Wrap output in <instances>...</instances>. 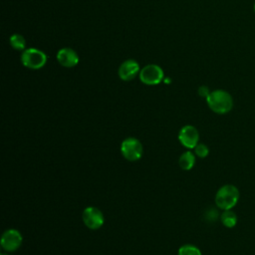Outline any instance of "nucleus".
<instances>
[{
	"label": "nucleus",
	"mask_w": 255,
	"mask_h": 255,
	"mask_svg": "<svg viewBox=\"0 0 255 255\" xmlns=\"http://www.w3.org/2000/svg\"><path fill=\"white\" fill-rule=\"evenodd\" d=\"M10 45L13 49L18 50V51H24L25 50V46H26V42L25 39L22 35L20 34H13L10 37Z\"/></svg>",
	"instance_id": "13"
},
{
	"label": "nucleus",
	"mask_w": 255,
	"mask_h": 255,
	"mask_svg": "<svg viewBox=\"0 0 255 255\" xmlns=\"http://www.w3.org/2000/svg\"><path fill=\"white\" fill-rule=\"evenodd\" d=\"M57 60L59 64L66 68H72L79 63L78 54L71 48H62L57 53Z\"/></svg>",
	"instance_id": "10"
},
{
	"label": "nucleus",
	"mask_w": 255,
	"mask_h": 255,
	"mask_svg": "<svg viewBox=\"0 0 255 255\" xmlns=\"http://www.w3.org/2000/svg\"><path fill=\"white\" fill-rule=\"evenodd\" d=\"M239 195V190L235 185H222L215 194V204L221 210L232 209L237 204Z\"/></svg>",
	"instance_id": "2"
},
{
	"label": "nucleus",
	"mask_w": 255,
	"mask_h": 255,
	"mask_svg": "<svg viewBox=\"0 0 255 255\" xmlns=\"http://www.w3.org/2000/svg\"><path fill=\"white\" fill-rule=\"evenodd\" d=\"M221 223L227 228H233L237 223V215L231 209L223 210L220 214Z\"/></svg>",
	"instance_id": "12"
},
{
	"label": "nucleus",
	"mask_w": 255,
	"mask_h": 255,
	"mask_svg": "<svg viewBox=\"0 0 255 255\" xmlns=\"http://www.w3.org/2000/svg\"><path fill=\"white\" fill-rule=\"evenodd\" d=\"M193 149H194L195 155H197L199 158H204V157H206V156L208 155V153H209V148H208V146H207L206 144H204V143L198 142V143L196 144V146H195Z\"/></svg>",
	"instance_id": "15"
},
{
	"label": "nucleus",
	"mask_w": 255,
	"mask_h": 255,
	"mask_svg": "<svg viewBox=\"0 0 255 255\" xmlns=\"http://www.w3.org/2000/svg\"><path fill=\"white\" fill-rule=\"evenodd\" d=\"M178 139L184 147L192 149L199 142V132L195 127L187 125L180 128L178 132Z\"/></svg>",
	"instance_id": "7"
},
{
	"label": "nucleus",
	"mask_w": 255,
	"mask_h": 255,
	"mask_svg": "<svg viewBox=\"0 0 255 255\" xmlns=\"http://www.w3.org/2000/svg\"><path fill=\"white\" fill-rule=\"evenodd\" d=\"M21 233L16 229H8L1 236V247L6 252L16 251L22 244Z\"/></svg>",
	"instance_id": "8"
},
{
	"label": "nucleus",
	"mask_w": 255,
	"mask_h": 255,
	"mask_svg": "<svg viewBox=\"0 0 255 255\" xmlns=\"http://www.w3.org/2000/svg\"><path fill=\"white\" fill-rule=\"evenodd\" d=\"M178 255H202L199 248L191 244L182 245L178 249Z\"/></svg>",
	"instance_id": "14"
},
{
	"label": "nucleus",
	"mask_w": 255,
	"mask_h": 255,
	"mask_svg": "<svg viewBox=\"0 0 255 255\" xmlns=\"http://www.w3.org/2000/svg\"><path fill=\"white\" fill-rule=\"evenodd\" d=\"M121 152L128 161L138 160L143 153L141 142L135 137H127L121 144Z\"/></svg>",
	"instance_id": "4"
},
{
	"label": "nucleus",
	"mask_w": 255,
	"mask_h": 255,
	"mask_svg": "<svg viewBox=\"0 0 255 255\" xmlns=\"http://www.w3.org/2000/svg\"><path fill=\"white\" fill-rule=\"evenodd\" d=\"M82 218H83L84 224L89 229H92V230L101 228L105 222V217L103 212L95 206H89L85 208L83 211Z\"/></svg>",
	"instance_id": "6"
},
{
	"label": "nucleus",
	"mask_w": 255,
	"mask_h": 255,
	"mask_svg": "<svg viewBox=\"0 0 255 255\" xmlns=\"http://www.w3.org/2000/svg\"><path fill=\"white\" fill-rule=\"evenodd\" d=\"M254 13H255V3H254Z\"/></svg>",
	"instance_id": "18"
},
{
	"label": "nucleus",
	"mask_w": 255,
	"mask_h": 255,
	"mask_svg": "<svg viewBox=\"0 0 255 255\" xmlns=\"http://www.w3.org/2000/svg\"><path fill=\"white\" fill-rule=\"evenodd\" d=\"M197 92H198V95H199L200 97L205 98V99H206V98L209 96V94L211 93V92L209 91L208 87H206V86H201V87H199L198 90H197Z\"/></svg>",
	"instance_id": "16"
},
{
	"label": "nucleus",
	"mask_w": 255,
	"mask_h": 255,
	"mask_svg": "<svg viewBox=\"0 0 255 255\" xmlns=\"http://www.w3.org/2000/svg\"><path fill=\"white\" fill-rule=\"evenodd\" d=\"M21 62L26 68L38 70L45 66L47 62V56L44 52L38 49L29 48L23 51L21 55Z\"/></svg>",
	"instance_id": "3"
},
{
	"label": "nucleus",
	"mask_w": 255,
	"mask_h": 255,
	"mask_svg": "<svg viewBox=\"0 0 255 255\" xmlns=\"http://www.w3.org/2000/svg\"><path fill=\"white\" fill-rule=\"evenodd\" d=\"M178 164L183 170H190L195 164V155L193 152L187 150L183 152L178 159Z\"/></svg>",
	"instance_id": "11"
},
{
	"label": "nucleus",
	"mask_w": 255,
	"mask_h": 255,
	"mask_svg": "<svg viewBox=\"0 0 255 255\" xmlns=\"http://www.w3.org/2000/svg\"><path fill=\"white\" fill-rule=\"evenodd\" d=\"M140 81L148 86H153L159 84L163 79L162 69L154 64H149L144 66L139 71Z\"/></svg>",
	"instance_id": "5"
},
{
	"label": "nucleus",
	"mask_w": 255,
	"mask_h": 255,
	"mask_svg": "<svg viewBox=\"0 0 255 255\" xmlns=\"http://www.w3.org/2000/svg\"><path fill=\"white\" fill-rule=\"evenodd\" d=\"M139 73V66L134 60H126L119 68V77L123 81H131Z\"/></svg>",
	"instance_id": "9"
},
{
	"label": "nucleus",
	"mask_w": 255,
	"mask_h": 255,
	"mask_svg": "<svg viewBox=\"0 0 255 255\" xmlns=\"http://www.w3.org/2000/svg\"><path fill=\"white\" fill-rule=\"evenodd\" d=\"M1 255H9V254H7V253H1Z\"/></svg>",
	"instance_id": "17"
},
{
	"label": "nucleus",
	"mask_w": 255,
	"mask_h": 255,
	"mask_svg": "<svg viewBox=\"0 0 255 255\" xmlns=\"http://www.w3.org/2000/svg\"><path fill=\"white\" fill-rule=\"evenodd\" d=\"M206 103L212 112L219 115L227 114L233 108L232 96L224 90L212 91L206 98Z\"/></svg>",
	"instance_id": "1"
}]
</instances>
